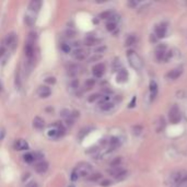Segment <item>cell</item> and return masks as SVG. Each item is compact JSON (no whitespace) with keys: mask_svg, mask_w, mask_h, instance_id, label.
<instances>
[{"mask_svg":"<svg viewBox=\"0 0 187 187\" xmlns=\"http://www.w3.org/2000/svg\"><path fill=\"white\" fill-rule=\"evenodd\" d=\"M76 35V32L74 31H67V36L68 37H73Z\"/></svg>","mask_w":187,"mask_h":187,"instance_id":"42","label":"cell"},{"mask_svg":"<svg viewBox=\"0 0 187 187\" xmlns=\"http://www.w3.org/2000/svg\"><path fill=\"white\" fill-rule=\"evenodd\" d=\"M23 160L26 162V163H32V162H34V160H35L34 154H33V153H26V154L23 155Z\"/></svg>","mask_w":187,"mask_h":187,"instance_id":"23","label":"cell"},{"mask_svg":"<svg viewBox=\"0 0 187 187\" xmlns=\"http://www.w3.org/2000/svg\"><path fill=\"white\" fill-rule=\"evenodd\" d=\"M41 7H42V1H39V0H33V1L30 2V5H29V9L34 12L38 11V10L41 9Z\"/></svg>","mask_w":187,"mask_h":187,"instance_id":"16","label":"cell"},{"mask_svg":"<svg viewBox=\"0 0 187 187\" xmlns=\"http://www.w3.org/2000/svg\"><path fill=\"white\" fill-rule=\"evenodd\" d=\"M169 117H170V122H173V124H177L180 120V112L176 105H173V106L171 107V109H170L169 112Z\"/></svg>","mask_w":187,"mask_h":187,"instance_id":"3","label":"cell"},{"mask_svg":"<svg viewBox=\"0 0 187 187\" xmlns=\"http://www.w3.org/2000/svg\"><path fill=\"white\" fill-rule=\"evenodd\" d=\"M94 86H95L94 79H88V80L86 81V84H84V87H86L87 90H90V89H92Z\"/></svg>","mask_w":187,"mask_h":187,"instance_id":"25","label":"cell"},{"mask_svg":"<svg viewBox=\"0 0 187 187\" xmlns=\"http://www.w3.org/2000/svg\"><path fill=\"white\" fill-rule=\"evenodd\" d=\"M47 135H48V137H51V138H57V135H58V130H57V128H54V129L48 130V132H47Z\"/></svg>","mask_w":187,"mask_h":187,"instance_id":"29","label":"cell"},{"mask_svg":"<svg viewBox=\"0 0 187 187\" xmlns=\"http://www.w3.org/2000/svg\"><path fill=\"white\" fill-rule=\"evenodd\" d=\"M91 174H92V165L90 163H87V162H81L73 169L70 178H71V180L76 182L79 178L89 177Z\"/></svg>","mask_w":187,"mask_h":187,"instance_id":"1","label":"cell"},{"mask_svg":"<svg viewBox=\"0 0 187 187\" xmlns=\"http://www.w3.org/2000/svg\"><path fill=\"white\" fill-rule=\"evenodd\" d=\"M112 16H113V13H112L111 11H105V12H102L101 14H100V16H101V19H111Z\"/></svg>","mask_w":187,"mask_h":187,"instance_id":"31","label":"cell"},{"mask_svg":"<svg viewBox=\"0 0 187 187\" xmlns=\"http://www.w3.org/2000/svg\"><path fill=\"white\" fill-rule=\"evenodd\" d=\"M120 61H119V59H116L115 61H114V64H113V69L115 70V71H119L120 69H122V68H120Z\"/></svg>","mask_w":187,"mask_h":187,"instance_id":"33","label":"cell"},{"mask_svg":"<svg viewBox=\"0 0 187 187\" xmlns=\"http://www.w3.org/2000/svg\"><path fill=\"white\" fill-rule=\"evenodd\" d=\"M106 49V47H104V46H102V47H99V48H96L95 49V53H102V51H104Z\"/></svg>","mask_w":187,"mask_h":187,"instance_id":"43","label":"cell"},{"mask_svg":"<svg viewBox=\"0 0 187 187\" xmlns=\"http://www.w3.org/2000/svg\"><path fill=\"white\" fill-rule=\"evenodd\" d=\"M182 72H183L182 68H175V69H172L170 72H167L166 77L169 79H171V80H175V79H177L182 74Z\"/></svg>","mask_w":187,"mask_h":187,"instance_id":"13","label":"cell"},{"mask_svg":"<svg viewBox=\"0 0 187 187\" xmlns=\"http://www.w3.org/2000/svg\"><path fill=\"white\" fill-rule=\"evenodd\" d=\"M120 162H122V158H120V157L116 158L115 160H113V161L111 162V166H112V167H116V166H119Z\"/></svg>","mask_w":187,"mask_h":187,"instance_id":"30","label":"cell"},{"mask_svg":"<svg viewBox=\"0 0 187 187\" xmlns=\"http://www.w3.org/2000/svg\"><path fill=\"white\" fill-rule=\"evenodd\" d=\"M77 67L74 65H72L71 67L69 68V71H68V74H69V76H71V77H74L77 74Z\"/></svg>","mask_w":187,"mask_h":187,"instance_id":"32","label":"cell"},{"mask_svg":"<svg viewBox=\"0 0 187 187\" xmlns=\"http://www.w3.org/2000/svg\"><path fill=\"white\" fill-rule=\"evenodd\" d=\"M126 56H127V59L128 61H129V65L131 66L135 70H137V71H141V70H142L143 68L142 60H141L140 56H139L136 51H132V49H129V51H127Z\"/></svg>","mask_w":187,"mask_h":187,"instance_id":"2","label":"cell"},{"mask_svg":"<svg viewBox=\"0 0 187 187\" xmlns=\"http://www.w3.org/2000/svg\"><path fill=\"white\" fill-rule=\"evenodd\" d=\"M150 93H151V99L154 100L158 94V84L154 80L150 81Z\"/></svg>","mask_w":187,"mask_h":187,"instance_id":"17","label":"cell"},{"mask_svg":"<svg viewBox=\"0 0 187 187\" xmlns=\"http://www.w3.org/2000/svg\"><path fill=\"white\" fill-rule=\"evenodd\" d=\"M101 178H102L101 173H92L89 176V180H91V182H97V180H101Z\"/></svg>","mask_w":187,"mask_h":187,"instance_id":"24","label":"cell"},{"mask_svg":"<svg viewBox=\"0 0 187 187\" xmlns=\"http://www.w3.org/2000/svg\"><path fill=\"white\" fill-rule=\"evenodd\" d=\"M102 58V56L101 55H95V56H93V57H91L90 58V61H95V60H99V59H101Z\"/></svg>","mask_w":187,"mask_h":187,"instance_id":"41","label":"cell"},{"mask_svg":"<svg viewBox=\"0 0 187 187\" xmlns=\"http://www.w3.org/2000/svg\"><path fill=\"white\" fill-rule=\"evenodd\" d=\"M99 99H100V95L99 94H92L88 100H89V102H91V103H92V102H95L96 100H99Z\"/></svg>","mask_w":187,"mask_h":187,"instance_id":"37","label":"cell"},{"mask_svg":"<svg viewBox=\"0 0 187 187\" xmlns=\"http://www.w3.org/2000/svg\"><path fill=\"white\" fill-rule=\"evenodd\" d=\"M14 149L18 151H23L28 150L29 149V143L26 142L24 139H18V140L14 142Z\"/></svg>","mask_w":187,"mask_h":187,"instance_id":"6","label":"cell"},{"mask_svg":"<svg viewBox=\"0 0 187 187\" xmlns=\"http://www.w3.org/2000/svg\"><path fill=\"white\" fill-rule=\"evenodd\" d=\"M116 80H117V82H119V83L126 82V81L128 80V72L122 68V69L118 71L117 76H116Z\"/></svg>","mask_w":187,"mask_h":187,"instance_id":"10","label":"cell"},{"mask_svg":"<svg viewBox=\"0 0 187 187\" xmlns=\"http://www.w3.org/2000/svg\"><path fill=\"white\" fill-rule=\"evenodd\" d=\"M70 87H71L72 89H77L79 87V82H78V80L77 79H73V80L70 82Z\"/></svg>","mask_w":187,"mask_h":187,"instance_id":"36","label":"cell"},{"mask_svg":"<svg viewBox=\"0 0 187 187\" xmlns=\"http://www.w3.org/2000/svg\"><path fill=\"white\" fill-rule=\"evenodd\" d=\"M166 46L165 45H162V46H159L157 49V53H155V56H157V59L159 61H162V60L166 59V51H165Z\"/></svg>","mask_w":187,"mask_h":187,"instance_id":"8","label":"cell"},{"mask_svg":"<svg viewBox=\"0 0 187 187\" xmlns=\"http://www.w3.org/2000/svg\"><path fill=\"white\" fill-rule=\"evenodd\" d=\"M25 23L28 24L29 26H32L33 23H34V19H33L32 16H25Z\"/></svg>","mask_w":187,"mask_h":187,"instance_id":"34","label":"cell"},{"mask_svg":"<svg viewBox=\"0 0 187 187\" xmlns=\"http://www.w3.org/2000/svg\"><path fill=\"white\" fill-rule=\"evenodd\" d=\"M100 107H101V109H102V111H104V112L111 111V109L114 107V103H112V102H106V103L101 104V105H100Z\"/></svg>","mask_w":187,"mask_h":187,"instance_id":"21","label":"cell"},{"mask_svg":"<svg viewBox=\"0 0 187 187\" xmlns=\"http://www.w3.org/2000/svg\"><path fill=\"white\" fill-rule=\"evenodd\" d=\"M96 42L97 41L94 36H88V37H86V39H84V43H86V45H88V46L95 45L96 44Z\"/></svg>","mask_w":187,"mask_h":187,"instance_id":"22","label":"cell"},{"mask_svg":"<svg viewBox=\"0 0 187 187\" xmlns=\"http://www.w3.org/2000/svg\"><path fill=\"white\" fill-rule=\"evenodd\" d=\"M34 158H35V160H41L42 158H43V154H42V153H35Z\"/></svg>","mask_w":187,"mask_h":187,"instance_id":"45","label":"cell"},{"mask_svg":"<svg viewBox=\"0 0 187 187\" xmlns=\"http://www.w3.org/2000/svg\"><path fill=\"white\" fill-rule=\"evenodd\" d=\"M109 148L112 149V150H114V149H116L117 147H119L120 145V141L118 138H116V137H113V138H111V140H109Z\"/></svg>","mask_w":187,"mask_h":187,"instance_id":"20","label":"cell"},{"mask_svg":"<svg viewBox=\"0 0 187 187\" xmlns=\"http://www.w3.org/2000/svg\"><path fill=\"white\" fill-rule=\"evenodd\" d=\"M61 115L64 116V117L68 118V117H70V112L67 111V109H64V111L61 112Z\"/></svg>","mask_w":187,"mask_h":187,"instance_id":"40","label":"cell"},{"mask_svg":"<svg viewBox=\"0 0 187 187\" xmlns=\"http://www.w3.org/2000/svg\"><path fill=\"white\" fill-rule=\"evenodd\" d=\"M6 53V48L5 47H0V57H2Z\"/></svg>","mask_w":187,"mask_h":187,"instance_id":"47","label":"cell"},{"mask_svg":"<svg viewBox=\"0 0 187 187\" xmlns=\"http://www.w3.org/2000/svg\"><path fill=\"white\" fill-rule=\"evenodd\" d=\"M109 173L111 174L113 177L117 178V180H122L125 176L127 175V172L125 171L122 167L120 166H116V167H112L111 170H109Z\"/></svg>","mask_w":187,"mask_h":187,"instance_id":"4","label":"cell"},{"mask_svg":"<svg viewBox=\"0 0 187 187\" xmlns=\"http://www.w3.org/2000/svg\"><path fill=\"white\" fill-rule=\"evenodd\" d=\"M25 56L28 58V60H33V58H34V44H31V43L26 42Z\"/></svg>","mask_w":187,"mask_h":187,"instance_id":"9","label":"cell"},{"mask_svg":"<svg viewBox=\"0 0 187 187\" xmlns=\"http://www.w3.org/2000/svg\"><path fill=\"white\" fill-rule=\"evenodd\" d=\"M66 122H67L68 126H72V125H73V120H72V119H69V118H67V119H66Z\"/></svg>","mask_w":187,"mask_h":187,"instance_id":"48","label":"cell"},{"mask_svg":"<svg viewBox=\"0 0 187 187\" xmlns=\"http://www.w3.org/2000/svg\"><path fill=\"white\" fill-rule=\"evenodd\" d=\"M111 185H112V182L109 180H102V182H101V186H103V187L111 186Z\"/></svg>","mask_w":187,"mask_h":187,"instance_id":"38","label":"cell"},{"mask_svg":"<svg viewBox=\"0 0 187 187\" xmlns=\"http://www.w3.org/2000/svg\"><path fill=\"white\" fill-rule=\"evenodd\" d=\"M45 82L48 83V84H55L56 83V79L54 77H48V78L45 79Z\"/></svg>","mask_w":187,"mask_h":187,"instance_id":"35","label":"cell"},{"mask_svg":"<svg viewBox=\"0 0 187 187\" xmlns=\"http://www.w3.org/2000/svg\"><path fill=\"white\" fill-rule=\"evenodd\" d=\"M166 34V23H160L155 26V36L158 38H162Z\"/></svg>","mask_w":187,"mask_h":187,"instance_id":"5","label":"cell"},{"mask_svg":"<svg viewBox=\"0 0 187 187\" xmlns=\"http://www.w3.org/2000/svg\"><path fill=\"white\" fill-rule=\"evenodd\" d=\"M16 37L14 33L8 34V36L5 38V44L7 45V46H12V48L16 47Z\"/></svg>","mask_w":187,"mask_h":187,"instance_id":"11","label":"cell"},{"mask_svg":"<svg viewBox=\"0 0 187 187\" xmlns=\"http://www.w3.org/2000/svg\"><path fill=\"white\" fill-rule=\"evenodd\" d=\"M142 126H139V125H137V126H134L132 127V132H134V135H140L141 134V131H142Z\"/></svg>","mask_w":187,"mask_h":187,"instance_id":"28","label":"cell"},{"mask_svg":"<svg viewBox=\"0 0 187 187\" xmlns=\"http://www.w3.org/2000/svg\"><path fill=\"white\" fill-rule=\"evenodd\" d=\"M0 91H2V86H1V82H0Z\"/></svg>","mask_w":187,"mask_h":187,"instance_id":"49","label":"cell"},{"mask_svg":"<svg viewBox=\"0 0 187 187\" xmlns=\"http://www.w3.org/2000/svg\"><path fill=\"white\" fill-rule=\"evenodd\" d=\"M33 126H34V128H36V129L42 130L45 126L44 119L42 117H39V116H36V117L34 118V120H33Z\"/></svg>","mask_w":187,"mask_h":187,"instance_id":"15","label":"cell"},{"mask_svg":"<svg viewBox=\"0 0 187 187\" xmlns=\"http://www.w3.org/2000/svg\"><path fill=\"white\" fill-rule=\"evenodd\" d=\"M104 71H105V66H104V64H97L92 69L93 74H94V77H96V78H101L104 74Z\"/></svg>","mask_w":187,"mask_h":187,"instance_id":"7","label":"cell"},{"mask_svg":"<svg viewBox=\"0 0 187 187\" xmlns=\"http://www.w3.org/2000/svg\"><path fill=\"white\" fill-rule=\"evenodd\" d=\"M136 96H134L132 97V100H131V102H130V104H129V107H134L135 106V103H136Z\"/></svg>","mask_w":187,"mask_h":187,"instance_id":"46","label":"cell"},{"mask_svg":"<svg viewBox=\"0 0 187 187\" xmlns=\"http://www.w3.org/2000/svg\"><path fill=\"white\" fill-rule=\"evenodd\" d=\"M26 187H38V184L36 182H31L30 184H28Z\"/></svg>","mask_w":187,"mask_h":187,"instance_id":"44","label":"cell"},{"mask_svg":"<svg viewBox=\"0 0 187 187\" xmlns=\"http://www.w3.org/2000/svg\"><path fill=\"white\" fill-rule=\"evenodd\" d=\"M106 29H107V31H109V32H113V31L116 29V23L114 21H109V23L106 24Z\"/></svg>","mask_w":187,"mask_h":187,"instance_id":"27","label":"cell"},{"mask_svg":"<svg viewBox=\"0 0 187 187\" xmlns=\"http://www.w3.org/2000/svg\"><path fill=\"white\" fill-rule=\"evenodd\" d=\"M61 49L65 53H70V46L68 44H61Z\"/></svg>","mask_w":187,"mask_h":187,"instance_id":"39","label":"cell"},{"mask_svg":"<svg viewBox=\"0 0 187 187\" xmlns=\"http://www.w3.org/2000/svg\"><path fill=\"white\" fill-rule=\"evenodd\" d=\"M164 127H165V120H164L163 117H160L159 118V127L157 128V131L160 132Z\"/></svg>","mask_w":187,"mask_h":187,"instance_id":"26","label":"cell"},{"mask_svg":"<svg viewBox=\"0 0 187 187\" xmlns=\"http://www.w3.org/2000/svg\"><path fill=\"white\" fill-rule=\"evenodd\" d=\"M48 170V163L45 161H41L38 162V163L35 165V171L37 172V173H45V172Z\"/></svg>","mask_w":187,"mask_h":187,"instance_id":"12","label":"cell"},{"mask_svg":"<svg viewBox=\"0 0 187 187\" xmlns=\"http://www.w3.org/2000/svg\"><path fill=\"white\" fill-rule=\"evenodd\" d=\"M136 41L137 37L135 36V34H129L127 36V38H126V41H125V45L126 46H131V45H134L136 43Z\"/></svg>","mask_w":187,"mask_h":187,"instance_id":"19","label":"cell"},{"mask_svg":"<svg viewBox=\"0 0 187 187\" xmlns=\"http://www.w3.org/2000/svg\"><path fill=\"white\" fill-rule=\"evenodd\" d=\"M68 187H74V185H69Z\"/></svg>","mask_w":187,"mask_h":187,"instance_id":"50","label":"cell"},{"mask_svg":"<svg viewBox=\"0 0 187 187\" xmlns=\"http://www.w3.org/2000/svg\"><path fill=\"white\" fill-rule=\"evenodd\" d=\"M73 57L77 60H82L86 58V51H82V49H76L73 53Z\"/></svg>","mask_w":187,"mask_h":187,"instance_id":"18","label":"cell"},{"mask_svg":"<svg viewBox=\"0 0 187 187\" xmlns=\"http://www.w3.org/2000/svg\"><path fill=\"white\" fill-rule=\"evenodd\" d=\"M51 89L48 88V87L44 86V87H39L38 89V95L41 97H43V99H46V97L51 96Z\"/></svg>","mask_w":187,"mask_h":187,"instance_id":"14","label":"cell"}]
</instances>
